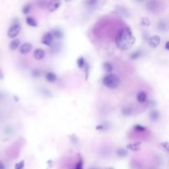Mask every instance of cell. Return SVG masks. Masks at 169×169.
Segmentation results:
<instances>
[{
  "instance_id": "cell-1",
  "label": "cell",
  "mask_w": 169,
  "mask_h": 169,
  "mask_svg": "<svg viewBox=\"0 0 169 169\" xmlns=\"http://www.w3.org/2000/svg\"><path fill=\"white\" fill-rule=\"evenodd\" d=\"M116 43L117 47L122 50L131 49L135 43V38L131 29L128 26H125L120 30L116 37Z\"/></svg>"
},
{
  "instance_id": "cell-2",
  "label": "cell",
  "mask_w": 169,
  "mask_h": 169,
  "mask_svg": "<svg viewBox=\"0 0 169 169\" xmlns=\"http://www.w3.org/2000/svg\"><path fill=\"white\" fill-rule=\"evenodd\" d=\"M103 84L109 88H116L121 83L118 76L113 74H107L102 79Z\"/></svg>"
},
{
  "instance_id": "cell-3",
  "label": "cell",
  "mask_w": 169,
  "mask_h": 169,
  "mask_svg": "<svg viewBox=\"0 0 169 169\" xmlns=\"http://www.w3.org/2000/svg\"><path fill=\"white\" fill-rule=\"evenodd\" d=\"M21 31V26L19 23H14L7 31V36L10 38H15Z\"/></svg>"
},
{
  "instance_id": "cell-4",
  "label": "cell",
  "mask_w": 169,
  "mask_h": 169,
  "mask_svg": "<svg viewBox=\"0 0 169 169\" xmlns=\"http://www.w3.org/2000/svg\"><path fill=\"white\" fill-rule=\"evenodd\" d=\"M161 42V37L158 35H154L149 39V45L152 48H157L160 45Z\"/></svg>"
},
{
  "instance_id": "cell-5",
  "label": "cell",
  "mask_w": 169,
  "mask_h": 169,
  "mask_svg": "<svg viewBox=\"0 0 169 169\" xmlns=\"http://www.w3.org/2000/svg\"><path fill=\"white\" fill-rule=\"evenodd\" d=\"M54 40V36L52 35L51 32H46L41 39V43L45 45H50Z\"/></svg>"
},
{
  "instance_id": "cell-6",
  "label": "cell",
  "mask_w": 169,
  "mask_h": 169,
  "mask_svg": "<svg viewBox=\"0 0 169 169\" xmlns=\"http://www.w3.org/2000/svg\"><path fill=\"white\" fill-rule=\"evenodd\" d=\"M60 1H50L47 4V7L49 11L55 12L60 7Z\"/></svg>"
},
{
  "instance_id": "cell-7",
  "label": "cell",
  "mask_w": 169,
  "mask_h": 169,
  "mask_svg": "<svg viewBox=\"0 0 169 169\" xmlns=\"http://www.w3.org/2000/svg\"><path fill=\"white\" fill-rule=\"evenodd\" d=\"M45 55V52L41 48H37L34 50V57L37 60H41L42 59H44Z\"/></svg>"
},
{
  "instance_id": "cell-8",
  "label": "cell",
  "mask_w": 169,
  "mask_h": 169,
  "mask_svg": "<svg viewBox=\"0 0 169 169\" xmlns=\"http://www.w3.org/2000/svg\"><path fill=\"white\" fill-rule=\"evenodd\" d=\"M158 6H159V3L158 1H149V2H147V4H146L148 10L152 12L156 11L158 9Z\"/></svg>"
},
{
  "instance_id": "cell-9",
  "label": "cell",
  "mask_w": 169,
  "mask_h": 169,
  "mask_svg": "<svg viewBox=\"0 0 169 169\" xmlns=\"http://www.w3.org/2000/svg\"><path fill=\"white\" fill-rule=\"evenodd\" d=\"M141 146H142V143L141 142H135V143L127 144L126 148L131 151H139L140 150Z\"/></svg>"
},
{
  "instance_id": "cell-10",
  "label": "cell",
  "mask_w": 169,
  "mask_h": 169,
  "mask_svg": "<svg viewBox=\"0 0 169 169\" xmlns=\"http://www.w3.org/2000/svg\"><path fill=\"white\" fill-rule=\"evenodd\" d=\"M31 49H32V45L29 42H26L20 47V52L22 54H27L31 51Z\"/></svg>"
},
{
  "instance_id": "cell-11",
  "label": "cell",
  "mask_w": 169,
  "mask_h": 169,
  "mask_svg": "<svg viewBox=\"0 0 169 169\" xmlns=\"http://www.w3.org/2000/svg\"><path fill=\"white\" fill-rule=\"evenodd\" d=\"M136 98H137V101L140 103H143L147 99V94L145 93V92L141 91V92H138Z\"/></svg>"
},
{
  "instance_id": "cell-12",
  "label": "cell",
  "mask_w": 169,
  "mask_h": 169,
  "mask_svg": "<svg viewBox=\"0 0 169 169\" xmlns=\"http://www.w3.org/2000/svg\"><path fill=\"white\" fill-rule=\"evenodd\" d=\"M45 78H46V80L48 82H50V83H54L57 80V77H56V75H55L54 73H52V72H48L46 75H45Z\"/></svg>"
},
{
  "instance_id": "cell-13",
  "label": "cell",
  "mask_w": 169,
  "mask_h": 169,
  "mask_svg": "<svg viewBox=\"0 0 169 169\" xmlns=\"http://www.w3.org/2000/svg\"><path fill=\"white\" fill-rule=\"evenodd\" d=\"M140 25L141 26H149L151 25L150 19L147 18V17H143L140 19Z\"/></svg>"
},
{
  "instance_id": "cell-14",
  "label": "cell",
  "mask_w": 169,
  "mask_h": 169,
  "mask_svg": "<svg viewBox=\"0 0 169 169\" xmlns=\"http://www.w3.org/2000/svg\"><path fill=\"white\" fill-rule=\"evenodd\" d=\"M19 45H20V40H18V39H14V40H12V41L9 43V48H10L11 50H12L18 49Z\"/></svg>"
},
{
  "instance_id": "cell-15",
  "label": "cell",
  "mask_w": 169,
  "mask_h": 169,
  "mask_svg": "<svg viewBox=\"0 0 169 169\" xmlns=\"http://www.w3.org/2000/svg\"><path fill=\"white\" fill-rule=\"evenodd\" d=\"M26 22L28 26H32V27H36L37 26V21L33 18H31V17H27L26 18Z\"/></svg>"
},
{
  "instance_id": "cell-16",
  "label": "cell",
  "mask_w": 169,
  "mask_h": 169,
  "mask_svg": "<svg viewBox=\"0 0 169 169\" xmlns=\"http://www.w3.org/2000/svg\"><path fill=\"white\" fill-rule=\"evenodd\" d=\"M103 69H104V70L107 72V74H110L112 70H113V67H112V64L110 63L104 62L103 63Z\"/></svg>"
},
{
  "instance_id": "cell-17",
  "label": "cell",
  "mask_w": 169,
  "mask_h": 169,
  "mask_svg": "<svg viewBox=\"0 0 169 169\" xmlns=\"http://www.w3.org/2000/svg\"><path fill=\"white\" fill-rule=\"evenodd\" d=\"M53 36H55V37H57L58 39H61L64 36L63 34V31L59 28H56V29H54L53 32H51Z\"/></svg>"
},
{
  "instance_id": "cell-18",
  "label": "cell",
  "mask_w": 169,
  "mask_h": 169,
  "mask_svg": "<svg viewBox=\"0 0 169 169\" xmlns=\"http://www.w3.org/2000/svg\"><path fill=\"white\" fill-rule=\"evenodd\" d=\"M149 117H150L151 121H157L159 118V113H158V110H152L149 114Z\"/></svg>"
},
{
  "instance_id": "cell-19",
  "label": "cell",
  "mask_w": 169,
  "mask_h": 169,
  "mask_svg": "<svg viewBox=\"0 0 169 169\" xmlns=\"http://www.w3.org/2000/svg\"><path fill=\"white\" fill-rule=\"evenodd\" d=\"M77 64L79 69L84 68L85 65H86V62H85L84 58H83V57H79V58L77 59Z\"/></svg>"
},
{
  "instance_id": "cell-20",
  "label": "cell",
  "mask_w": 169,
  "mask_h": 169,
  "mask_svg": "<svg viewBox=\"0 0 169 169\" xmlns=\"http://www.w3.org/2000/svg\"><path fill=\"white\" fill-rule=\"evenodd\" d=\"M116 154L121 157V158H123V157H125L127 155V151L125 149H119L117 151H116Z\"/></svg>"
},
{
  "instance_id": "cell-21",
  "label": "cell",
  "mask_w": 169,
  "mask_h": 169,
  "mask_svg": "<svg viewBox=\"0 0 169 169\" xmlns=\"http://www.w3.org/2000/svg\"><path fill=\"white\" fill-rule=\"evenodd\" d=\"M31 9V4H26V5H25L24 7H22V13H23V14H27V13H29Z\"/></svg>"
},
{
  "instance_id": "cell-22",
  "label": "cell",
  "mask_w": 169,
  "mask_h": 169,
  "mask_svg": "<svg viewBox=\"0 0 169 169\" xmlns=\"http://www.w3.org/2000/svg\"><path fill=\"white\" fill-rule=\"evenodd\" d=\"M134 129H135V130L138 131V132H143V131H144V130L146 129L144 126L141 125H135V127H134Z\"/></svg>"
},
{
  "instance_id": "cell-23",
  "label": "cell",
  "mask_w": 169,
  "mask_h": 169,
  "mask_svg": "<svg viewBox=\"0 0 169 169\" xmlns=\"http://www.w3.org/2000/svg\"><path fill=\"white\" fill-rule=\"evenodd\" d=\"M140 55H141V52H140V50H137V51L133 52L132 54L130 55V58L132 59H136L140 57Z\"/></svg>"
},
{
  "instance_id": "cell-24",
  "label": "cell",
  "mask_w": 169,
  "mask_h": 169,
  "mask_svg": "<svg viewBox=\"0 0 169 169\" xmlns=\"http://www.w3.org/2000/svg\"><path fill=\"white\" fill-rule=\"evenodd\" d=\"M24 165H25V162H24L23 160H22V161H20V162H18V163H16L14 169H23Z\"/></svg>"
},
{
  "instance_id": "cell-25",
  "label": "cell",
  "mask_w": 169,
  "mask_h": 169,
  "mask_svg": "<svg viewBox=\"0 0 169 169\" xmlns=\"http://www.w3.org/2000/svg\"><path fill=\"white\" fill-rule=\"evenodd\" d=\"M158 29L160 30V31H165L166 30H167V24H166V22L162 20V25H159L158 24Z\"/></svg>"
},
{
  "instance_id": "cell-26",
  "label": "cell",
  "mask_w": 169,
  "mask_h": 169,
  "mask_svg": "<svg viewBox=\"0 0 169 169\" xmlns=\"http://www.w3.org/2000/svg\"><path fill=\"white\" fill-rule=\"evenodd\" d=\"M83 160L80 158L78 162L76 164V167L74 169H83Z\"/></svg>"
},
{
  "instance_id": "cell-27",
  "label": "cell",
  "mask_w": 169,
  "mask_h": 169,
  "mask_svg": "<svg viewBox=\"0 0 169 169\" xmlns=\"http://www.w3.org/2000/svg\"><path fill=\"white\" fill-rule=\"evenodd\" d=\"M97 4V0H88L87 2V4L88 5H90V6H92V5H95V4Z\"/></svg>"
},
{
  "instance_id": "cell-28",
  "label": "cell",
  "mask_w": 169,
  "mask_h": 169,
  "mask_svg": "<svg viewBox=\"0 0 169 169\" xmlns=\"http://www.w3.org/2000/svg\"><path fill=\"white\" fill-rule=\"evenodd\" d=\"M161 146H162V148H164L166 150H168V142H162V143H161Z\"/></svg>"
},
{
  "instance_id": "cell-29",
  "label": "cell",
  "mask_w": 169,
  "mask_h": 169,
  "mask_svg": "<svg viewBox=\"0 0 169 169\" xmlns=\"http://www.w3.org/2000/svg\"><path fill=\"white\" fill-rule=\"evenodd\" d=\"M32 75H33L34 77H38L39 75H40V73H39V71L38 70H34L33 73H32Z\"/></svg>"
},
{
  "instance_id": "cell-30",
  "label": "cell",
  "mask_w": 169,
  "mask_h": 169,
  "mask_svg": "<svg viewBox=\"0 0 169 169\" xmlns=\"http://www.w3.org/2000/svg\"><path fill=\"white\" fill-rule=\"evenodd\" d=\"M96 129H105V126L103 125H99L98 126L96 127Z\"/></svg>"
},
{
  "instance_id": "cell-31",
  "label": "cell",
  "mask_w": 169,
  "mask_h": 169,
  "mask_svg": "<svg viewBox=\"0 0 169 169\" xmlns=\"http://www.w3.org/2000/svg\"><path fill=\"white\" fill-rule=\"evenodd\" d=\"M165 49H166V50H169V41H166Z\"/></svg>"
},
{
  "instance_id": "cell-32",
  "label": "cell",
  "mask_w": 169,
  "mask_h": 169,
  "mask_svg": "<svg viewBox=\"0 0 169 169\" xmlns=\"http://www.w3.org/2000/svg\"><path fill=\"white\" fill-rule=\"evenodd\" d=\"M0 169H5V165L0 161Z\"/></svg>"
},
{
  "instance_id": "cell-33",
  "label": "cell",
  "mask_w": 169,
  "mask_h": 169,
  "mask_svg": "<svg viewBox=\"0 0 169 169\" xmlns=\"http://www.w3.org/2000/svg\"><path fill=\"white\" fill-rule=\"evenodd\" d=\"M3 78V74H2V72L0 71V78Z\"/></svg>"
},
{
  "instance_id": "cell-34",
  "label": "cell",
  "mask_w": 169,
  "mask_h": 169,
  "mask_svg": "<svg viewBox=\"0 0 169 169\" xmlns=\"http://www.w3.org/2000/svg\"><path fill=\"white\" fill-rule=\"evenodd\" d=\"M107 169H114V168H107Z\"/></svg>"
}]
</instances>
